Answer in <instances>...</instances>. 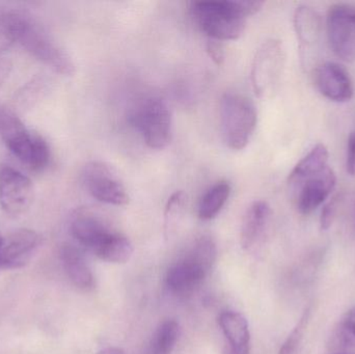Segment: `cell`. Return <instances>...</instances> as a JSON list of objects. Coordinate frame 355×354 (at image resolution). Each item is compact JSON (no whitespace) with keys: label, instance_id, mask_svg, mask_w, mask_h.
Segmentation results:
<instances>
[{"label":"cell","instance_id":"cell-1","mask_svg":"<svg viewBox=\"0 0 355 354\" xmlns=\"http://www.w3.org/2000/svg\"><path fill=\"white\" fill-rule=\"evenodd\" d=\"M263 6L264 2L258 0L198 1L192 6V15L210 39L232 41L243 33L248 17L257 14Z\"/></svg>","mask_w":355,"mask_h":354},{"label":"cell","instance_id":"cell-2","mask_svg":"<svg viewBox=\"0 0 355 354\" xmlns=\"http://www.w3.org/2000/svg\"><path fill=\"white\" fill-rule=\"evenodd\" d=\"M0 139L31 170H42L49 163L50 149L45 139L28 130L19 116L4 106H0Z\"/></svg>","mask_w":355,"mask_h":354},{"label":"cell","instance_id":"cell-3","mask_svg":"<svg viewBox=\"0 0 355 354\" xmlns=\"http://www.w3.org/2000/svg\"><path fill=\"white\" fill-rule=\"evenodd\" d=\"M217 249L210 237H200L183 259L168 269L166 285L179 297H187L198 288L216 260Z\"/></svg>","mask_w":355,"mask_h":354},{"label":"cell","instance_id":"cell-4","mask_svg":"<svg viewBox=\"0 0 355 354\" xmlns=\"http://www.w3.org/2000/svg\"><path fill=\"white\" fill-rule=\"evenodd\" d=\"M128 121L151 149H164L171 143L172 114L162 98L151 96L137 102L129 112Z\"/></svg>","mask_w":355,"mask_h":354},{"label":"cell","instance_id":"cell-5","mask_svg":"<svg viewBox=\"0 0 355 354\" xmlns=\"http://www.w3.org/2000/svg\"><path fill=\"white\" fill-rule=\"evenodd\" d=\"M221 131L230 149H244L252 139L258 114L252 102L237 93H225L220 100Z\"/></svg>","mask_w":355,"mask_h":354},{"label":"cell","instance_id":"cell-6","mask_svg":"<svg viewBox=\"0 0 355 354\" xmlns=\"http://www.w3.org/2000/svg\"><path fill=\"white\" fill-rule=\"evenodd\" d=\"M19 45L54 72L64 76L74 74L75 64L72 57L31 15L21 33Z\"/></svg>","mask_w":355,"mask_h":354},{"label":"cell","instance_id":"cell-7","mask_svg":"<svg viewBox=\"0 0 355 354\" xmlns=\"http://www.w3.org/2000/svg\"><path fill=\"white\" fill-rule=\"evenodd\" d=\"M285 62V49L279 39H267L257 50L250 78L252 89L259 98L270 97L277 91Z\"/></svg>","mask_w":355,"mask_h":354},{"label":"cell","instance_id":"cell-8","mask_svg":"<svg viewBox=\"0 0 355 354\" xmlns=\"http://www.w3.org/2000/svg\"><path fill=\"white\" fill-rule=\"evenodd\" d=\"M81 178L87 193L97 201L114 206L129 203L130 197L122 181L103 162L91 161L85 164Z\"/></svg>","mask_w":355,"mask_h":354},{"label":"cell","instance_id":"cell-9","mask_svg":"<svg viewBox=\"0 0 355 354\" xmlns=\"http://www.w3.org/2000/svg\"><path fill=\"white\" fill-rule=\"evenodd\" d=\"M327 33L334 53L344 62L355 60V8L336 3L327 16Z\"/></svg>","mask_w":355,"mask_h":354},{"label":"cell","instance_id":"cell-10","mask_svg":"<svg viewBox=\"0 0 355 354\" xmlns=\"http://www.w3.org/2000/svg\"><path fill=\"white\" fill-rule=\"evenodd\" d=\"M35 197L28 177L10 166H0V207L8 215L17 218L31 208Z\"/></svg>","mask_w":355,"mask_h":354},{"label":"cell","instance_id":"cell-11","mask_svg":"<svg viewBox=\"0 0 355 354\" xmlns=\"http://www.w3.org/2000/svg\"><path fill=\"white\" fill-rule=\"evenodd\" d=\"M337 185V176L333 168L327 166L324 170L300 181L290 187L295 197L298 211L304 215L314 212L323 205Z\"/></svg>","mask_w":355,"mask_h":354},{"label":"cell","instance_id":"cell-12","mask_svg":"<svg viewBox=\"0 0 355 354\" xmlns=\"http://www.w3.org/2000/svg\"><path fill=\"white\" fill-rule=\"evenodd\" d=\"M294 30L297 37L300 60L304 68L311 67L320 45L322 22L320 15L312 6H297L293 15Z\"/></svg>","mask_w":355,"mask_h":354},{"label":"cell","instance_id":"cell-13","mask_svg":"<svg viewBox=\"0 0 355 354\" xmlns=\"http://www.w3.org/2000/svg\"><path fill=\"white\" fill-rule=\"evenodd\" d=\"M42 238L35 231L20 229L2 238L0 245V269H19L33 259Z\"/></svg>","mask_w":355,"mask_h":354},{"label":"cell","instance_id":"cell-14","mask_svg":"<svg viewBox=\"0 0 355 354\" xmlns=\"http://www.w3.org/2000/svg\"><path fill=\"white\" fill-rule=\"evenodd\" d=\"M318 91L334 102H347L354 97V82L347 71L337 62H327L315 71Z\"/></svg>","mask_w":355,"mask_h":354},{"label":"cell","instance_id":"cell-15","mask_svg":"<svg viewBox=\"0 0 355 354\" xmlns=\"http://www.w3.org/2000/svg\"><path fill=\"white\" fill-rule=\"evenodd\" d=\"M70 231L75 240L97 255L114 232L102 220L87 211L76 212L71 220Z\"/></svg>","mask_w":355,"mask_h":354},{"label":"cell","instance_id":"cell-16","mask_svg":"<svg viewBox=\"0 0 355 354\" xmlns=\"http://www.w3.org/2000/svg\"><path fill=\"white\" fill-rule=\"evenodd\" d=\"M271 209L265 201L252 203L246 211L240 231L242 249L250 251L259 245L266 232L270 220Z\"/></svg>","mask_w":355,"mask_h":354},{"label":"cell","instance_id":"cell-17","mask_svg":"<svg viewBox=\"0 0 355 354\" xmlns=\"http://www.w3.org/2000/svg\"><path fill=\"white\" fill-rule=\"evenodd\" d=\"M218 324L229 346L227 354H250V326L243 315L238 312H223Z\"/></svg>","mask_w":355,"mask_h":354},{"label":"cell","instance_id":"cell-18","mask_svg":"<svg viewBox=\"0 0 355 354\" xmlns=\"http://www.w3.org/2000/svg\"><path fill=\"white\" fill-rule=\"evenodd\" d=\"M60 258L69 280L75 287L81 290L93 288L95 283L93 272L78 247L68 243L62 245L60 247Z\"/></svg>","mask_w":355,"mask_h":354},{"label":"cell","instance_id":"cell-19","mask_svg":"<svg viewBox=\"0 0 355 354\" xmlns=\"http://www.w3.org/2000/svg\"><path fill=\"white\" fill-rule=\"evenodd\" d=\"M329 153L327 145L323 143L315 145L304 158L298 161L290 172L288 178L289 187L324 170L329 166Z\"/></svg>","mask_w":355,"mask_h":354},{"label":"cell","instance_id":"cell-20","mask_svg":"<svg viewBox=\"0 0 355 354\" xmlns=\"http://www.w3.org/2000/svg\"><path fill=\"white\" fill-rule=\"evenodd\" d=\"M28 17L26 12L19 10H8L0 15V56L19 44Z\"/></svg>","mask_w":355,"mask_h":354},{"label":"cell","instance_id":"cell-21","mask_svg":"<svg viewBox=\"0 0 355 354\" xmlns=\"http://www.w3.org/2000/svg\"><path fill=\"white\" fill-rule=\"evenodd\" d=\"M231 195V185L227 181H219L200 197L198 215L200 220H210L216 218Z\"/></svg>","mask_w":355,"mask_h":354},{"label":"cell","instance_id":"cell-22","mask_svg":"<svg viewBox=\"0 0 355 354\" xmlns=\"http://www.w3.org/2000/svg\"><path fill=\"white\" fill-rule=\"evenodd\" d=\"M179 324L175 320H166L158 326L150 342L148 354H172L179 339Z\"/></svg>","mask_w":355,"mask_h":354},{"label":"cell","instance_id":"cell-23","mask_svg":"<svg viewBox=\"0 0 355 354\" xmlns=\"http://www.w3.org/2000/svg\"><path fill=\"white\" fill-rule=\"evenodd\" d=\"M132 254L133 245L130 240L119 233H114L97 254V257L108 263L124 264L130 260Z\"/></svg>","mask_w":355,"mask_h":354},{"label":"cell","instance_id":"cell-24","mask_svg":"<svg viewBox=\"0 0 355 354\" xmlns=\"http://www.w3.org/2000/svg\"><path fill=\"white\" fill-rule=\"evenodd\" d=\"M310 309L304 312V315L300 318V321L296 324L295 328L290 333L288 338L284 342L283 346L279 349V354H296L298 348L304 340L306 328H308L309 320H310Z\"/></svg>","mask_w":355,"mask_h":354},{"label":"cell","instance_id":"cell-25","mask_svg":"<svg viewBox=\"0 0 355 354\" xmlns=\"http://www.w3.org/2000/svg\"><path fill=\"white\" fill-rule=\"evenodd\" d=\"M187 197L182 191H176L168 199L166 207V230L172 228L173 224H176L178 218L183 213Z\"/></svg>","mask_w":355,"mask_h":354},{"label":"cell","instance_id":"cell-26","mask_svg":"<svg viewBox=\"0 0 355 354\" xmlns=\"http://www.w3.org/2000/svg\"><path fill=\"white\" fill-rule=\"evenodd\" d=\"M338 202H339V197H334L323 208L320 218V226L322 230H329L331 228L334 218H335L336 212H337Z\"/></svg>","mask_w":355,"mask_h":354},{"label":"cell","instance_id":"cell-27","mask_svg":"<svg viewBox=\"0 0 355 354\" xmlns=\"http://www.w3.org/2000/svg\"><path fill=\"white\" fill-rule=\"evenodd\" d=\"M206 51L209 57L217 64L220 66L225 62V49H223V44L217 39H209L206 45Z\"/></svg>","mask_w":355,"mask_h":354},{"label":"cell","instance_id":"cell-28","mask_svg":"<svg viewBox=\"0 0 355 354\" xmlns=\"http://www.w3.org/2000/svg\"><path fill=\"white\" fill-rule=\"evenodd\" d=\"M346 170L350 176L355 177V131L350 133L348 139Z\"/></svg>","mask_w":355,"mask_h":354},{"label":"cell","instance_id":"cell-29","mask_svg":"<svg viewBox=\"0 0 355 354\" xmlns=\"http://www.w3.org/2000/svg\"><path fill=\"white\" fill-rule=\"evenodd\" d=\"M342 326L355 339V308L346 315Z\"/></svg>","mask_w":355,"mask_h":354},{"label":"cell","instance_id":"cell-30","mask_svg":"<svg viewBox=\"0 0 355 354\" xmlns=\"http://www.w3.org/2000/svg\"><path fill=\"white\" fill-rule=\"evenodd\" d=\"M8 67L10 66L6 62H0V85H1V82H3L6 75H8Z\"/></svg>","mask_w":355,"mask_h":354},{"label":"cell","instance_id":"cell-31","mask_svg":"<svg viewBox=\"0 0 355 354\" xmlns=\"http://www.w3.org/2000/svg\"><path fill=\"white\" fill-rule=\"evenodd\" d=\"M97 354H125L124 351L118 347H110V348L103 349Z\"/></svg>","mask_w":355,"mask_h":354},{"label":"cell","instance_id":"cell-32","mask_svg":"<svg viewBox=\"0 0 355 354\" xmlns=\"http://www.w3.org/2000/svg\"><path fill=\"white\" fill-rule=\"evenodd\" d=\"M329 354H355V353H329Z\"/></svg>","mask_w":355,"mask_h":354},{"label":"cell","instance_id":"cell-33","mask_svg":"<svg viewBox=\"0 0 355 354\" xmlns=\"http://www.w3.org/2000/svg\"><path fill=\"white\" fill-rule=\"evenodd\" d=\"M2 238H3V236H2L1 234H0V245H1Z\"/></svg>","mask_w":355,"mask_h":354}]
</instances>
